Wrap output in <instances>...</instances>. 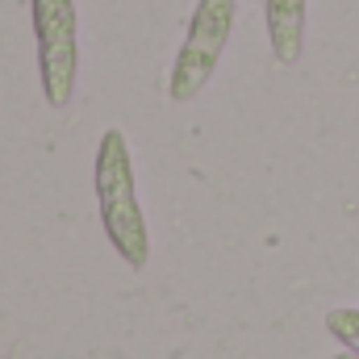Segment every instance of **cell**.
Listing matches in <instances>:
<instances>
[{"instance_id": "7a4b0ae2", "label": "cell", "mask_w": 359, "mask_h": 359, "mask_svg": "<svg viewBox=\"0 0 359 359\" xmlns=\"http://www.w3.org/2000/svg\"><path fill=\"white\" fill-rule=\"evenodd\" d=\"M38 84L46 109H67L80 88V8L76 0H29Z\"/></svg>"}, {"instance_id": "3957f363", "label": "cell", "mask_w": 359, "mask_h": 359, "mask_svg": "<svg viewBox=\"0 0 359 359\" xmlns=\"http://www.w3.org/2000/svg\"><path fill=\"white\" fill-rule=\"evenodd\" d=\"M234 21H238V0H196V8L188 17V34L180 42L176 59H172V76H168L172 104H188L209 88V80L222 67V55L230 46Z\"/></svg>"}, {"instance_id": "277c9868", "label": "cell", "mask_w": 359, "mask_h": 359, "mask_svg": "<svg viewBox=\"0 0 359 359\" xmlns=\"http://www.w3.org/2000/svg\"><path fill=\"white\" fill-rule=\"evenodd\" d=\"M264 29H268L271 59L280 67H297L305 55L309 0H264Z\"/></svg>"}, {"instance_id": "6da1fadb", "label": "cell", "mask_w": 359, "mask_h": 359, "mask_svg": "<svg viewBox=\"0 0 359 359\" xmlns=\"http://www.w3.org/2000/svg\"><path fill=\"white\" fill-rule=\"evenodd\" d=\"M92 188H96V213L100 230L113 247V255L126 268L142 271L151 264V226L138 201V180H134V159H130V138L126 130L109 126L96 142L92 159Z\"/></svg>"}, {"instance_id": "5b68a950", "label": "cell", "mask_w": 359, "mask_h": 359, "mask_svg": "<svg viewBox=\"0 0 359 359\" xmlns=\"http://www.w3.org/2000/svg\"><path fill=\"white\" fill-rule=\"evenodd\" d=\"M326 334L343 347V351H355L359 355V309L355 305H339L326 313Z\"/></svg>"}, {"instance_id": "8992f818", "label": "cell", "mask_w": 359, "mask_h": 359, "mask_svg": "<svg viewBox=\"0 0 359 359\" xmlns=\"http://www.w3.org/2000/svg\"><path fill=\"white\" fill-rule=\"evenodd\" d=\"M330 359H359L355 351H339V355H330Z\"/></svg>"}]
</instances>
